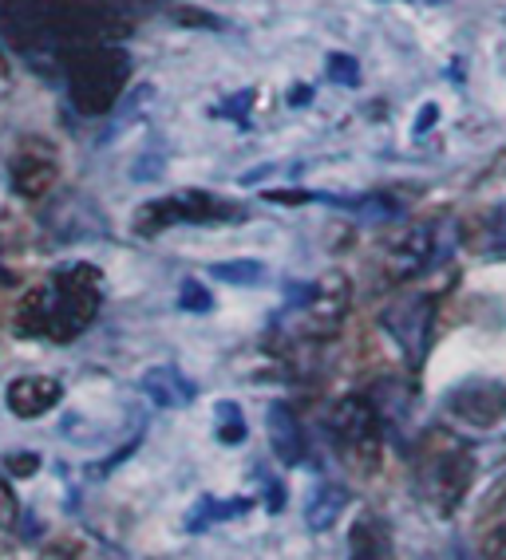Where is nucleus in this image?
Here are the masks:
<instances>
[{"label": "nucleus", "mask_w": 506, "mask_h": 560, "mask_svg": "<svg viewBox=\"0 0 506 560\" xmlns=\"http://www.w3.org/2000/svg\"><path fill=\"white\" fill-rule=\"evenodd\" d=\"M103 277L95 265L76 260L56 269L41 289H32L16 304V331L28 340L71 343L80 331H88L100 316Z\"/></svg>", "instance_id": "obj_1"}, {"label": "nucleus", "mask_w": 506, "mask_h": 560, "mask_svg": "<svg viewBox=\"0 0 506 560\" xmlns=\"http://www.w3.org/2000/svg\"><path fill=\"white\" fill-rule=\"evenodd\" d=\"M64 68H68L71 107L80 115H107L119 103L127 80H131V60H127V51L119 44L68 51Z\"/></svg>", "instance_id": "obj_2"}, {"label": "nucleus", "mask_w": 506, "mask_h": 560, "mask_svg": "<svg viewBox=\"0 0 506 560\" xmlns=\"http://www.w3.org/2000/svg\"><path fill=\"white\" fill-rule=\"evenodd\" d=\"M329 434H333L341 458L353 466V474L372 478L384 462V434H380V415L365 395H345L329 410Z\"/></svg>", "instance_id": "obj_3"}, {"label": "nucleus", "mask_w": 506, "mask_h": 560, "mask_svg": "<svg viewBox=\"0 0 506 560\" xmlns=\"http://www.w3.org/2000/svg\"><path fill=\"white\" fill-rule=\"evenodd\" d=\"M127 32H131V21L103 0H51V40L60 56L119 44Z\"/></svg>", "instance_id": "obj_4"}, {"label": "nucleus", "mask_w": 506, "mask_h": 560, "mask_svg": "<svg viewBox=\"0 0 506 560\" xmlns=\"http://www.w3.org/2000/svg\"><path fill=\"white\" fill-rule=\"evenodd\" d=\"M471 470H475L471 451L447 431H432L419 446V486L439 513H456V505L467 493V481H471Z\"/></svg>", "instance_id": "obj_5"}, {"label": "nucleus", "mask_w": 506, "mask_h": 560, "mask_svg": "<svg viewBox=\"0 0 506 560\" xmlns=\"http://www.w3.org/2000/svg\"><path fill=\"white\" fill-rule=\"evenodd\" d=\"M233 221H245L242 206L214 198V194H206V190H179V194H166V198L139 206V213H135V233H139V237H154V233L171 230V225H233Z\"/></svg>", "instance_id": "obj_6"}, {"label": "nucleus", "mask_w": 506, "mask_h": 560, "mask_svg": "<svg viewBox=\"0 0 506 560\" xmlns=\"http://www.w3.org/2000/svg\"><path fill=\"white\" fill-rule=\"evenodd\" d=\"M348 304H353V280H348L345 272L333 269V272H324V277H317V284L304 292V301H301L304 336L333 340L348 320Z\"/></svg>", "instance_id": "obj_7"}, {"label": "nucleus", "mask_w": 506, "mask_h": 560, "mask_svg": "<svg viewBox=\"0 0 506 560\" xmlns=\"http://www.w3.org/2000/svg\"><path fill=\"white\" fill-rule=\"evenodd\" d=\"M0 36L16 51L56 48V40H51V0H0Z\"/></svg>", "instance_id": "obj_8"}, {"label": "nucleus", "mask_w": 506, "mask_h": 560, "mask_svg": "<svg viewBox=\"0 0 506 560\" xmlns=\"http://www.w3.org/2000/svg\"><path fill=\"white\" fill-rule=\"evenodd\" d=\"M9 178H12V190L21 194V198H44L56 186V178H60L56 147L48 139H21L16 151H12Z\"/></svg>", "instance_id": "obj_9"}, {"label": "nucleus", "mask_w": 506, "mask_h": 560, "mask_svg": "<svg viewBox=\"0 0 506 560\" xmlns=\"http://www.w3.org/2000/svg\"><path fill=\"white\" fill-rule=\"evenodd\" d=\"M451 410L467 427L491 431L506 419V383L498 380H467L451 390Z\"/></svg>", "instance_id": "obj_10"}, {"label": "nucleus", "mask_w": 506, "mask_h": 560, "mask_svg": "<svg viewBox=\"0 0 506 560\" xmlns=\"http://www.w3.org/2000/svg\"><path fill=\"white\" fill-rule=\"evenodd\" d=\"M432 320H436V308H432V296H407V301L384 308L380 324L392 336L400 348H404L407 360H419L427 348V336H432Z\"/></svg>", "instance_id": "obj_11"}, {"label": "nucleus", "mask_w": 506, "mask_h": 560, "mask_svg": "<svg viewBox=\"0 0 506 560\" xmlns=\"http://www.w3.org/2000/svg\"><path fill=\"white\" fill-rule=\"evenodd\" d=\"M64 399V383L51 375H21L4 387V407L16 419H44Z\"/></svg>", "instance_id": "obj_12"}, {"label": "nucleus", "mask_w": 506, "mask_h": 560, "mask_svg": "<svg viewBox=\"0 0 506 560\" xmlns=\"http://www.w3.org/2000/svg\"><path fill=\"white\" fill-rule=\"evenodd\" d=\"M427 260H432V230H424V225H412V230L395 233L384 249L388 280H412Z\"/></svg>", "instance_id": "obj_13"}, {"label": "nucleus", "mask_w": 506, "mask_h": 560, "mask_svg": "<svg viewBox=\"0 0 506 560\" xmlns=\"http://www.w3.org/2000/svg\"><path fill=\"white\" fill-rule=\"evenodd\" d=\"M265 427H269V446H274L277 462L281 466H301L304 454H309V442L301 434V422L285 402H274L269 415H265Z\"/></svg>", "instance_id": "obj_14"}, {"label": "nucleus", "mask_w": 506, "mask_h": 560, "mask_svg": "<svg viewBox=\"0 0 506 560\" xmlns=\"http://www.w3.org/2000/svg\"><path fill=\"white\" fill-rule=\"evenodd\" d=\"M139 387L154 407H186V402H194V395H198L194 383L186 380L179 368H151L139 380Z\"/></svg>", "instance_id": "obj_15"}, {"label": "nucleus", "mask_w": 506, "mask_h": 560, "mask_svg": "<svg viewBox=\"0 0 506 560\" xmlns=\"http://www.w3.org/2000/svg\"><path fill=\"white\" fill-rule=\"evenodd\" d=\"M348 560H395L392 540L372 513L356 517V525L348 529Z\"/></svg>", "instance_id": "obj_16"}, {"label": "nucleus", "mask_w": 506, "mask_h": 560, "mask_svg": "<svg viewBox=\"0 0 506 560\" xmlns=\"http://www.w3.org/2000/svg\"><path fill=\"white\" fill-rule=\"evenodd\" d=\"M345 490L341 486H321V490H313V498H309V505H304V525L313 533H324L333 529L336 517L345 513Z\"/></svg>", "instance_id": "obj_17"}, {"label": "nucleus", "mask_w": 506, "mask_h": 560, "mask_svg": "<svg viewBox=\"0 0 506 560\" xmlns=\"http://www.w3.org/2000/svg\"><path fill=\"white\" fill-rule=\"evenodd\" d=\"M483 253L491 260H506V201H498L495 210L483 213V237H479Z\"/></svg>", "instance_id": "obj_18"}, {"label": "nucleus", "mask_w": 506, "mask_h": 560, "mask_svg": "<svg viewBox=\"0 0 506 560\" xmlns=\"http://www.w3.org/2000/svg\"><path fill=\"white\" fill-rule=\"evenodd\" d=\"M245 505H250V501H233V505H218L214 498H203V501H198V510H194L191 517H186V529H191V533H203L206 525H210V521L233 517V513H242Z\"/></svg>", "instance_id": "obj_19"}, {"label": "nucleus", "mask_w": 506, "mask_h": 560, "mask_svg": "<svg viewBox=\"0 0 506 560\" xmlns=\"http://www.w3.org/2000/svg\"><path fill=\"white\" fill-rule=\"evenodd\" d=\"M210 272L218 280H226V284H257L265 277V265L262 260H222Z\"/></svg>", "instance_id": "obj_20"}, {"label": "nucleus", "mask_w": 506, "mask_h": 560, "mask_svg": "<svg viewBox=\"0 0 506 560\" xmlns=\"http://www.w3.org/2000/svg\"><path fill=\"white\" fill-rule=\"evenodd\" d=\"M218 439L226 446H238L245 439V419L242 410H238V402H218Z\"/></svg>", "instance_id": "obj_21"}, {"label": "nucleus", "mask_w": 506, "mask_h": 560, "mask_svg": "<svg viewBox=\"0 0 506 560\" xmlns=\"http://www.w3.org/2000/svg\"><path fill=\"white\" fill-rule=\"evenodd\" d=\"M16 521H21V498H16V490H12L9 481L0 478V529L12 533Z\"/></svg>", "instance_id": "obj_22"}, {"label": "nucleus", "mask_w": 506, "mask_h": 560, "mask_svg": "<svg viewBox=\"0 0 506 560\" xmlns=\"http://www.w3.org/2000/svg\"><path fill=\"white\" fill-rule=\"evenodd\" d=\"M179 304H183L186 312H210L214 308V296L198 284V280H183V289H179Z\"/></svg>", "instance_id": "obj_23"}, {"label": "nucleus", "mask_w": 506, "mask_h": 560, "mask_svg": "<svg viewBox=\"0 0 506 560\" xmlns=\"http://www.w3.org/2000/svg\"><path fill=\"white\" fill-rule=\"evenodd\" d=\"M356 75H360V71H356V60H348V56H341V51H336V56H329V80L356 83Z\"/></svg>", "instance_id": "obj_24"}, {"label": "nucleus", "mask_w": 506, "mask_h": 560, "mask_svg": "<svg viewBox=\"0 0 506 560\" xmlns=\"http://www.w3.org/2000/svg\"><path fill=\"white\" fill-rule=\"evenodd\" d=\"M483 557L486 560H506V525H498L483 545Z\"/></svg>", "instance_id": "obj_25"}, {"label": "nucleus", "mask_w": 506, "mask_h": 560, "mask_svg": "<svg viewBox=\"0 0 506 560\" xmlns=\"http://www.w3.org/2000/svg\"><path fill=\"white\" fill-rule=\"evenodd\" d=\"M36 466H41V458H36V454H12V458H9V474H16V478H32V474H36Z\"/></svg>", "instance_id": "obj_26"}, {"label": "nucleus", "mask_w": 506, "mask_h": 560, "mask_svg": "<svg viewBox=\"0 0 506 560\" xmlns=\"http://www.w3.org/2000/svg\"><path fill=\"white\" fill-rule=\"evenodd\" d=\"M432 122H436V107H424V110H419V127H415V130H427Z\"/></svg>", "instance_id": "obj_27"}]
</instances>
